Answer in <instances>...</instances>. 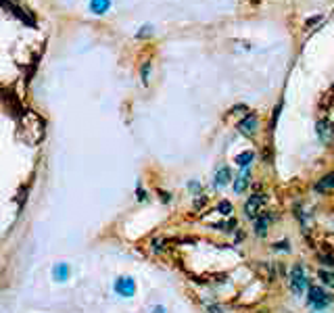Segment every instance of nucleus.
<instances>
[{
    "label": "nucleus",
    "instance_id": "obj_1",
    "mask_svg": "<svg viewBox=\"0 0 334 313\" xmlns=\"http://www.w3.org/2000/svg\"><path fill=\"white\" fill-rule=\"evenodd\" d=\"M288 280H290V290L295 292L297 297H301L303 292L307 290V276H305V271H303L301 265H295V267L290 269Z\"/></svg>",
    "mask_w": 334,
    "mask_h": 313
},
{
    "label": "nucleus",
    "instance_id": "obj_2",
    "mask_svg": "<svg viewBox=\"0 0 334 313\" xmlns=\"http://www.w3.org/2000/svg\"><path fill=\"white\" fill-rule=\"evenodd\" d=\"M0 4H2L8 13H13L17 19H21L23 23H27V25H36V21H34V17H32V13L29 11H25V8L17 2V0H0Z\"/></svg>",
    "mask_w": 334,
    "mask_h": 313
},
{
    "label": "nucleus",
    "instance_id": "obj_3",
    "mask_svg": "<svg viewBox=\"0 0 334 313\" xmlns=\"http://www.w3.org/2000/svg\"><path fill=\"white\" fill-rule=\"evenodd\" d=\"M330 303H332V297L324 288H320V286L309 288V305L313 309H324V307H328Z\"/></svg>",
    "mask_w": 334,
    "mask_h": 313
},
{
    "label": "nucleus",
    "instance_id": "obj_4",
    "mask_svg": "<svg viewBox=\"0 0 334 313\" xmlns=\"http://www.w3.org/2000/svg\"><path fill=\"white\" fill-rule=\"evenodd\" d=\"M257 129H259V119H257V115L255 113H249V115H245V119L238 124V132L242 134V136H247V138H253L257 134Z\"/></svg>",
    "mask_w": 334,
    "mask_h": 313
},
{
    "label": "nucleus",
    "instance_id": "obj_5",
    "mask_svg": "<svg viewBox=\"0 0 334 313\" xmlns=\"http://www.w3.org/2000/svg\"><path fill=\"white\" fill-rule=\"evenodd\" d=\"M115 292H117L119 297H126V299L134 297V292H136V282L132 280L130 276H121V278L115 280Z\"/></svg>",
    "mask_w": 334,
    "mask_h": 313
},
{
    "label": "nucleus",
    "instance_id": "obj_6",
    "mask_svg": "<svg viewBox=\"0 0 334 313\" xmlns=\"http://www.w3.org/2000/svg\"><path fill=\"white\" fill-rule=\"evenodd\" d=\"M318 136L326 146L334 144V124L330 119H320L318 121Z\"/></svg>",
    "mask_w": 334,
    "mask_h": 313
},
{
    "label": "nucleus",
    "instance_id": "obj_7",
    "mask_svg": "<svg viewBox=\"0 0 334 313\" xmlns=\"http://www.w3.org/2000/svg\"><path fill=\"white\" fill-rule=\"evenodd\" d=\"M263 203H266V196H261V194H253L247 203H245V213L247 217H257L261 213V207Z\"/></svg>",
    "mask_w": 334,
    "mask_h": 313
},
{
    "label": "nucleus",
    "instance_id": "obj_8",
    "mask_svg": "<svg viewBox=\"0 0 334 313\" xmlns=\"http://www.w3.org/2000/svg\"><path fill=\"white\" fill-rule=\"evenodd\" d=\"M232 180V171H230V167L228 165H224V167H219L217 169V174H215V188H224V186H228V182Z\"/></svg>",
    "mask_w": 334,
    "mask_h": 313
},
{
    "label": "nucleus",
    "instance_id": "obj_9",
    "mask_svg": "<svg viewBox=\"0 0 334 313\" xmlns=\"http://www.w3.org/2000/svg\"><path fill=\"white\" fill-rule=\"evenodd\" d=\"M334 188V174H328V176H324L318 184H316V190L318 192H328V190Z\"/></svg>",
    "mask_w": 334,
    "mask_h": 313
},
{
    "label": "nucleus",
    "instance_id": "obj_10",
    "mask_svg": "<svg viewBox=\"0 0 334 313\" xmlns=\"http://www.w3.org/2000/svg\"><path fill=\"white\" fill-rule=\"evenodd\" d=\"M53 278L57 282H65L69 278V265L67 263H57L55 269H53Z\"/></svg>",
    "mask_w": 334,
    "mask_h": 313
},
{
    "label": "nucleus",
    "instance_id": "obj_11",
    "mask_svg": "<svg viewBox=\"0 0 334 313\" xmlns=\"http://www.w3.org/2000/svg\"><path fill=\"white\" fill-rule=\"evenodd\" d=\"M257 271H259V276H263L267 282H271V280H274V274H276V267L271 265V263H261L257 267Z\"/></svg>",
    "mask_w": 334,
    "mask_h": 313
},
{
    "label": "nucleus",
    "instance_id": "obj_12",
    "mask_svg": "<svg viewBox=\"0 0 334 313\" xmlns=\"http://www.w3.org/2000/svg\"><path fill=\"white\" fill-rule=\"evenodd\" d=\"M247 186H249V171H242V174L234 180V190L240 194V192H245Z\"/></svg>",
    "mask_w": 334,
    "mask_h": 313
},
{
    "label": "nucleus",
    "instance_id": "obj_13",
    "mask_svg": "<svg viewBox=\"0 0 334 313\" xmlns=\"http://www.w3.org/2000/svg\"><path fill=\"white\" fill-rule=\"evenodd\" d=\"M267 224H269V217L267 215H263L261 219L255 221V234L257 236H266L267 234Z\"/></svg>",
    "mask_w": 334,
    "mask_h": 313
},
{
    "label": "nucleus",
    "instance_id": "obj_14",
    "mask_svg": "<svg viewBox=\"0 0 334 313\" xmlns=\"http://www.w3.org/2000/svg\"><path fill=\"white\" fill-rule=\"evenodd\" d=\"M90 6H92V11H94L96 15H105L107 8H109V0H92V2H90Z\"/></svg>",
    "mask_w": 334,
    "mask_h": 313
},
{
    "label": "nucleus",
    "instance_id": "obj_15",
    "mask_svg": "<svg viewBox=\"0 0 334 313\" xmlns=\"http://www.w3.org/2000/svg\"><path fill=\"white\" fill-rule=\"evenodd\" d=\"M253 157H255V153L253 150H247V153H240L238 157H236V165H240V167H247L251 161H253Z\"/></svg>",
    "mask_w": 334,
    "mask_h": 313
},
{
    "label": "nucleus",
    "instance_id": "obj_16",
    "mask_svg": "<svg viewBox=\"0 0 334 313\" xmlns=\"http://www.w3.org/2000/svg\"><path fill=\"white\" fill-rule=\"evenodd\" d=\"M232 211H234V207H232L230 200H221V203L217 205V213L226 215V217H230V215H232Z\"/></svg>",
    "mask_w": 334,
    "mask_h": 313
},
{
    "label": "nucleus",
    "instance_id": "obj_17",
    "mask_svg": "<svg viewBox=\"0 0 334 313\" xmlns=\"http://www.w3.org/2000/svg\"><path fill=\"white\" fill-rule=\"evenodd\" d=\"M318 276L322 278V282H324V284H330V286H334V274H330V271H326V269H322Z\"/></svg>",
    "mask_w": 334,
    "mask_h": 313
},
{
    "label": "nucleus",
    "instance_id": "obj_18",
    "mask_svg": "<svg viewBox=\"0 0 334 313\" xmlns=\"http://www.w3.org/2000/svg\"><path fill=\"white\" fill-rule=\"evenodd\" d=\"M320 261L324 265H330V267H334V255H328V253H322L320 255Z\"/></svg>",
    "mask_w": 334,
    "mask_h": 313
},
{
    "label": "nucleus",
    "instance_id": "obj_19",
    "mask_svg": "<svg viewBox=\"0 0 334 313\" xmlns=\"http://www.w3.org/2000/svg\"><path fill=\"white\" fill-rule=\"evenodd\" d=\"M205 205H207V196L199 194V196L195 198V209H200V207H205Z\"/></svg>",
    "mask_w": 334,
    "mask_h": 313
},
{
    "label": "nucleus",
    "instance_id": "obj_20",
    "mask_svg": "<svg viewBox=\"0 0 334 313\" xmlns=\"http://www.w3.org/2000/svg\"><path fill=\"white\" fill-rule=\"evenodd\" d=\"M148 73H150V63H144L142 65V82L144 84L148 82Z\"/></svg>",
    "mask_w": 334,
    "mask_h": 313
},
{
    "label": "nucleus",
    "instance_id": "obj_21",
    "mask_svg": "<svg viewBox=\"0 0 334 313\" xmlns=\"http://www.w3.org/2000/svg\"><path fill=\"white\" fill-rule=\"evenodd\" d=\"M163 245H165V242H163V240H153V250H155V253H161V250H163V249H165Z\"/></svg>",
    "mask_w": 334,
    "mask_h": 313
},
{
    "label": "nucleus",
    "instance_id": "obj_22",
    "mask_svg": "<svg viewBox=\"0 0 334 313\" xmlns=\"http://www.w3.org/2000/svg\"><path fill=\"white\" fill-rule=\"evenodd\" d=\"M322 21V15H318V17H313V19H307L305 21V27H313L316 23H320Z\"/></svg>",
    "mask_w": 334,
    "mask_h": 313
},
{
    "label": "nucleus",
    "instance_id": "obj_23",
    "mask_svg": "<svg viewBox=\"0 0 334 313\" xmlns=\"http://www.w3.org/2000/svg\"><path fill=\"white\" fill-rule=\"evenodd\" d=\"M274 249H276V250H278V249H280V250H288V242H280V245L276 242V245H274Z\"/></svg>",
    "mask_w": 334,
    "mask_h": 313
},
{
    "label": "nucleus",
    "instance_id": "obj_24",
    "mask_svg": "<svg viewBox=\"0 0 334 313\" xmlns=\"http://www.w3.org/2000/svg\"><path fill=\"white\" fill-rule=\"evenodd\" d=\"M153 313H167V309H165L163 305H157V307L153 309Z\"/></svg>",
    "mask_w": 334,
    "mask_h": 313
},
{
    "label": "nucleus",
    "instance_id": "obj_25",
    "mask_svg": "<svg viewBox=\"0 0 334 313\" xmlns=\"http://www.w3.org/2000/svg\"><path fill=\"white\" fill-rule=\"evenodd\" d=\"M209 313H221V309H219L217 305H211V307H209Z\"/></svg>",
    "mask_w": 334,
    "mask_h": 313
},
{
    "label": "nucleus",
    "instance_id": "obj_26",
    "mask_svg": "<svg viewBox=\"0 0 334 313\" xmlns=\"http://www.w3.org/2000/svg\"><path fill=\"white\" fill-rule=\"evenodd\" d=\"M138 198H140V200H146V192H142V190H138Z\"/></svg>",
    "mask_w": 334,
    "mask_h": 313
},
{
    "label": "nucleus",
    "instance_id": "obj_27",
    "mask_svg": "<svg viewBox=\"0 0 334 313\" xmlns=\"http://www.w3.org/2000/svg\"><path fill=\"white\" fill-rule=\"evenodd\" d=\"M255 313H267V311H255Z\"/></svg>",
    "mask_w": 334,
    "mask_h": 313
}]
</instances>
